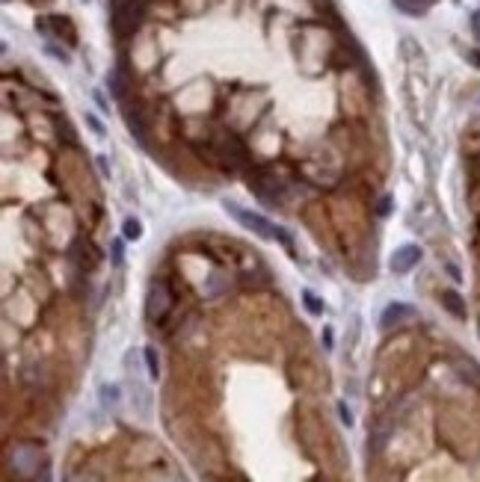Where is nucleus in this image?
Masks as SVG:
<instances>
[{"label":"nucleus","mask_w":480,"mask_h":482,"mask_svg":"<svg viewBox=\"0 0 480 482\" xmlns=\"http://www.w3.org/2000/svg\"><path fill=\"white\" fill-rule=\"evenodd\" d=\"M418 261H421V249L415 243H403V246L394 249L391 261H389V269H391L394 275H406L409 269L418 266Z\"/></svg>","instance_id":"obj_4"},{"label":"nucleus","mask_w":480,"mask_h":482,"mask_svg":"<svg viewBox=\"0 0 480 482\" xmlns=\"http://www.w3.org/2000/svg\"><path fill=\"white\" fill-rule=\"evenodd\" d=\"M101 400H104V405H116L119 403V385H101Z\"/></svg>","instance_id":"obj_10"},{"label":"nucleus","mask_w":480,"mask_h":482,"mask_svg":"<svg viewBox=\"0 0 480 482\" xmlns=\"http://www.w3.org/2000/svg\"><path fill=\"white\" fill-rule=\"evenodd\" d=\"M415 314V311L412 308H409V305H403V302H391L386 311H383V317H379V329H394V325H400L403 320H409V317H412Z\"/></svg>","instance_id":"obj_5"},{"label":"nucleus","mask_w":480,"mask_h":482,"mask_svg":"<svg viewBox=\"0 0 480 482\" xmlns=\"http://www.w3.org/2000/svg\"><path fill=\"white\" fill-rule=\"evenodd\" d=\"M323 344H327V349H332V329H323Z\"/></svg>","instance_id":"obj_16"},{"label":"nucleus","mask_w":480,"mask_h":482,"mask_svg":"<svg viewBox=\"0 0 480 482\" xmlns=\"http://www.w3.org/2000/svg\"><path fill=\"white\" fill-rule=\"evenodd\" d=\"M172 293H169V285L166 281H151L149 287V299H146V317L151 323H158L169 314V308H172Z\"/></svg>","instance_id":"obj_3"},{"label":"nucleus","mask_w":480,"mask_h":482,"mask_svg":"<svg viewBox=\"0 0 480 482\" xmlns=\"http://www.w3.org/2000/svg\"><path fill=\"white\" fill-rule=\"evenodd\" d=\"M125 237H128V240L143 237V225H139V219H125Z\"/></svg>","instance_id":"obj_11"},{"label":"nucleus","mask_w":480,"mask_h":482,"mask_svg":"<svg viewBox=\"0 0 480 482\" xmlns=\"http://www.w3.org/2000/svg\"><path fill=\"white\" fill-rule=\"evenodd\" d=\"M146 367H149V376L151 379H158L160 376V361H158V352H154V346H146Z\"/></svg>","instance_id":"obj_8"},{"label":"nucleus","mask_w":480,"mask_h":482,"mask_svg":"<svg viewBox=\"0 0 480 482\" xmlns=\"http://www.w3.org/2000/svg\"><path fill=\"white\" fill-rule=\"evenodd\" d=\"M36 30L42 36H48V41L51 39H60V41L65 39L68 48L77 45V30H75V24H72L68 15H42V18H36Z\"/></svg>","instance_id":"obj_2"},{"label":"nucleus","mask_w":480,"mask_h":482,"mask_svg":"<svg viewBox=\"0 0 480 482\" xmlns=\"http://www.w3.org/2000/svg\"><path fill=\"white\" fill-rule=\"evenodd\" d=\"M338 415H341V420L347 423V426H350V423H353V415H350V408L341 403V405H338Z\"/></svg>","instance_id":"obj_15"},{"label":"nucleus","mask_w":480,"mask_h":482,"mask_svg":"<svg viewBox=\"0 0 480 482\" xmlns=\"http://www.w3.org/2000/svg\"><path fill=\"white\" fill-rule=\"evenodd\" d=\"M225 214H232L244 228H249L252 234H258V237H264V240H279L282 246L285 249H293V243H291V234H285L279 228V225H273L267 216H261V214H255V210H246V207H240V204H234V202H225Z\"/></svg>","instance_id":"obj_1"},{"label":"nucleus","mask_w":480,"mask_h":482,"mask_svg":"<svg viewBox=\"0 0 480 482\" xmlns=\"http://www.w3.org/2000/svg\"><path fill=\"white\" fill-rule=\"evenodd\" d=\"M83 4H89V0H83Z\"/></svg>","instance_id":"obj_19"},{"label":"nucleus","mask_w":480,"mask_h":482,"mask_svg":"<svg viewBox=\"0 0 480 482\" xmlns=\"http://www.w3.org/2000/svg\"><path fill=\"white\" fill-rule=\"evenodd\" d=\"M122 261H125V254H122V243L116 240V243H113V263L122 266Z\"/></svg>","instance_id":"obj_14"},{"label":"nucleus","mask_w":480,"mask_h":482,"mask_svg":"<svg viewBox=\"0 0 480 482\" xmlns=\"http://www.w3.org/2000/svg\"><path fill=\"white\" fill-rule=\"evenodd\" d=\"M469 60H472V63H474V65L480 68V48H474V51H469Z\"/></svg>","instance_id":"obj_17"},{"label":"nucleus","mask_w":480,"mask_h":482,"mask_svg":"<svg viewBox=\"0 0 480 482\" xmlns=\"http://www.w3.org/2000/svg\"><path fill=\"white\" fill-rule=\"evenodd\" d=\"M12 467H15L18 474H24V476L36 474V467H39V452H36L33 447H18L15 452H12Z\"/></svg>","instance_id":"obj_6"},{"label":"nucleus","mask_w":480,"mask_h":482,"mask_svg":"<svg viewBox=\"0 0 480 482\" xmlns=\"http://www.w3.org/2000/svg\"><path fill=\"white\" fill-rule=\"evenodd\" d=\"M472 24L477 27V33H480V12H474V15H472Z\"/></svg>","instance_id":"obj_18"},{"label":"nucleus","mask_w":480,"mask_h":482,"mask_svg":"<svg viewBox=\"0 0 480 482\" xmlns=\"http://www.w3.org/2000/svg\"><path fill=\"white\" fill-rule=\"evenodd\" d=\"M87 124L92 127V131H95V136H104V124L101 122H98L95 116H92V112H87Z\"/></svg>","instance_id":"obj_13"},{"label":"nucleus","mask_w":480,"mask_h":482,"mask_svg":"<svg viewBox=\"0 0 480 482\" xmlns=\"http://www.w3.org/2000/svg\"><path fill=\"white\" fill-rule=\"evenodd\" d=\"M442 305H445L457 320H465V299H462L457 290H442Z\"/></svg>","instance_id":"obj_7"},{"label":"nucleus","mask_w":480,"mask_h":482,"mask_svg":"<svg viewBox=\"0 0 480 482\" xmlns=\"http://www.w3.org/2000/svg\"><path fill=\"white\" fill-rule=\"evenodd\" d=\"M303 305L308 308V314H315V317H317V314H323V302L317 299V296H315L312 290H303Z\"/></svg>","instance_id":"obj_9"},{"label":"nucleus","mask_w":480,"mask_h":482,"mask_svg":"<svg viewBox=\"0 0 480 482\" xmlns=\"http://www.w3.org/2000/svg\"><path fill=\"white\" fill-rule=\"evenodd\" d=\"M45 51H48L51 56H56L60 63H68V60H72V56H68V51H65V48H60V45H53V41H48Z\"/></svg>","instance_id":"obj_12"}]
</instances>
